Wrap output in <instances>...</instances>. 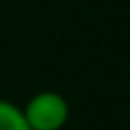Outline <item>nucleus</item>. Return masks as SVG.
<instances>
[{
  "instance_id": "obj_1",
  "label": "nucleus",
  "mask_w": 130,
  "mask_h": 130,
  "mask_svg": "<svg viewBox=\"0 0 130 130\" xmlns=\"http://www.w3.org/2000/svg\"><path fill=\"white\" fill-rule=\"evenodd\" d=\"M22 112L30 130H61L69 118V104L57 91H39Z\"/></svg>"
},
{
  "instance_id": "obj_2",
  "label": "nucleus",
  "mask_w": 130,
  "mask_h": 130,
  "mask_svg": "<svg viewBox=\"0 0 130 130\" xmlns=\"http://www.w3.org/2000/svg\"><path fill=\"white\" fill-rule=\"evenodd\" d=\"M0 130H30L24 112L8 100H0Z\"/></svg>"
}]
</instances>
